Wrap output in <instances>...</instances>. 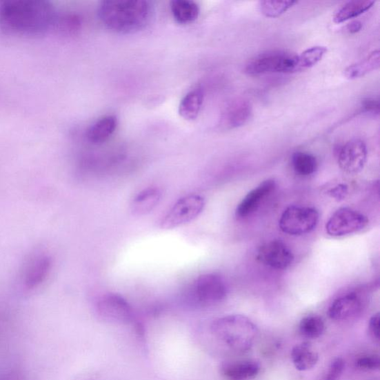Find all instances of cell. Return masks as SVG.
<instances>
[{
  "label": "cell",
  "mask_w": 380,
  "mask_h": 380,
  "mask_svg": "<svg viewBox=\"0 0 380 380\" xmlns=\"http://www.w3.org/2000/svg\"><path fill=\"white\" fill-rule=\"evenodd\" d=\"M194 294L200 303L212 306L221 303L227 298L228 288L225 281L219 275L206 274L197 279Z\"/></svg>",
  "instance_id": "ba28073f"
},
{
  "label": "cell",
  "mask_w": 380,
  "mask_h": 380,
  "mask_svg": "<svg viewBox=\"0 0 380 380\" xmlns=\"http://www.w3.org/2000/svg\"><path fill=\"white\" fill-rule=\"evenodd\" d=\"M58 14L43 0H11L0 7V27L9 34L37 37L54 31Z\"/></svg>",
  "instance_id": "6da1fadb"
},
{
  "label": "cell",
  "mask_w": 380,
  "mask_h": 380,
  "mask_svg": "<svg viewBox=\"0 0 380 380\" xmlns=\"http://www.w3.org/2000/svg\"><path fill=\"white\" fill-rule=\"evenodd\" d=\"M328 194L331 198L337 200H344L348 194V187L345 183H339L334 188L328 190Z\"/></svg>",
  "instance_id": "4dcf8cb0"
},
{
  "label": "cell",
  "mask_w": 380,
  "mask_h": 380,
  "mask_svg": "<svg viewBox=\"0 0 380 380\" xmlns=\"http://www.w3.org/2000/svg\"><path fill=\"white\" fill-rule=\"evenodd\" d=\"M366 143L360 139L346 142L338 152V163L341 169L349 174L361 172L367 160Z\"/></svg>",
  "instance_id": "8fae6325"
},
{
  "label": "cell",
  "mask_w": 380,
  "mask_h": 380,
  "mask_svg": "<svg viewBox=\"0 0 380 380\" xmlns=\"http://www.w3.org/2000/svg\"><path fill=\"white\" fill-rule=\"evenodd\" d=\"M162 191L159 188H148L140 192L131 203V211L134 216L143 217L159 206Z\"/></svg>",
  "instance_id": "2e32d148"
},
{
  "label": "cell",
  "mask_w": 380,
  "mask_h": 380,
  "mask_svg": "<svg viewBox=\"0 0 380 380\" xmlns=\"http://www.w3.org/2000/svg\"><path fill=\"white\" fill-rule=\"evenodd\" d=\"M326 329L323 319L317 316H309L301 319L299 331L301 336L308 339H317L323 334Z\"/></svg>",
  "instance_id": "4316f807"
},
{
  "label": "cell",
  "mask_w": 380,
  "mask_h": 380,
  "mask_svg": "<svg viewBox=\"0 0 380 380\" xmlns=\"http://www.w3.org/2000/svg\"><path fill=\"white\" fill-rule=\"evenodd\" d=\"M295 62V54L279 51L270 52L252 58L246 64L245 72L251 76L294 73Z\"/></svg>",
  "instance_id": "277c9868"
},
{
  "label": "cell",
  "mask_w": 380,
  "mask_h": 380,
  "mask_svg": "<svg viewBox=\"0 0 380 380\" xmlns=\"http://www.w3.org/2000/svg\"><path fill=\"white\" fill-rule=\"evenodd\" d=\"M374 3V1H368V0L350 1L338 10L334 16V21L336 23H342L357 17L368 11Z\"/></svg>",
  "instance_id": "603a6c76"
},
{
  "label": "cell",
  "mask_w": 380,
  "mask_h": 380,
  "mask_svg": "<svg viewBox=\"0 0 380 380\" xmlns=\"http://www.w3.org/2000/svg\"><path fill=\"white\" fill-rule=\"evenodd\" d=\"M154 14V4L148 0H106L99 6L102 23L119 34L143 30L151 23Z\"/></svg>",
  "instance_id": "7a4b0ae2"
},
{
  "label": "cell",
  "mask_w": 380,
  "mask_h": 380,
  "mask_svg": "<svg viewBox=\"0 0 380 380\" xmlns=\"http://www.w3.org/2000/svg\"><path fill=\"white\" fill-rule=\"evenodd\" d=\"M260 369L255 360H241L223 363L221 373L228 380H251L259 374Z\"/></svg>",
  "instance_id": "9a60e30c"
},
{
  "label": "cell",
  "mask_w": 380,
  "mask_h": 380,
  "mask_svg": "<svg viewBox=\"0 0 380 380\" xmlns=\"http://www.w3.org/2000/svg\"><path fill=\"white\" fill-rule=\"evenodd\" d=\"M170 8L174 21L182 25L196 21L200 14L199 6L191 0H174Z\"/></svg>",
  "instance_id": "ffe728a7"
},
{
  "label": "cell",
  "mask_w": 380,
  "mask_h": 380,
  "mask_svg": "<svg viewBox=\"0 0 380 380\" xmlns=\"http://www.w3.org/2000/svg\"><path fill=\"white\" fill-rule=\"evenodd\" d=\"M356 366L366 371H374L379 368V357L376 355L363 356L357 360Z\"/></svg>",
  "instance_id": "f546056e"
},
{
  "label": "cell",
  "mask_w": 380,
  "mask_h": 380,
  "mask_svg": "<svg viewBox=\"0 0 380 380\" xmlns=\"http://www.w3.org/2000/svg\"><path fill=\"white\" fill-rule=\"evenodd\" d=\"M328 52V48L325 46H314L308 48L307 50L296 55L294 72L306 71L317 65Z\"/></svg>",
  "instance_id": "cb8c5ba5"
},
{
  "label": "cell",
  "mask_w": 380,
  "mask_h": 380,
  "mask_svg": "<svg viewBox=\"0 0 380 380\" xmlns=\"http://www.w3.org/2000/svg\"><path fill=\"white\" fill-rule=\"evenodd\" d=\"M345 366L343 359L336 358L330 363L326 372L320 380H338L344 372Z\"/></svg>",
  "instance_id": "f1b7e54d"
},
{
  "label": "cell",
  "mask_w": 380,
  "mask_h": 380,
  "mask_svg": "<svg viewBox=\"0 0 380 380\" xmlns=\"http://www.w3.org/2000/svg\"><path fill=\"white\" fill-rule=\"evenodd\" d=\"M369 334L377 341L379 340L380 336V317L379 314H374L369 321Z\"/></svg>",
  "instance_id": "1f68e13d"
},
{
  "label": "cell",
  "mask_w": 380,
  "mask_h": 380,
  "mask_svg": "<svg viewBox=\"0 0 380 380\" xmlns=\"http://www.w3.org/2000/svg\"><path fill=\"white\" fill-rule=\"evenodd\" d=\"M0 380H30L28 376L19 370H12L0 375Z\"/></svg>",
  "instance_id": "d6a6232c"
},
{
  "label": "cell",
  "mask_w": 380,
  "mask_h": 380,
  "mask_svg": "<svg viewBox=\"0 0 380 380\" xmlns=\"http://www.w3.org/2000/svg\"><path fill=\"white\" fill-rule=\"evenodd\" d=\"M252 114V106L249 101L246 99L234 101L223 112L221 125L227 130L239 128L250 119Z\"/></svg>",
  "instance_id": "4fadbf2b"
},
{
  "label": "cell",
  "mask_w": 380,
  "mask_h": 380,
  "mask_svg": "<svg viewBox=\"0 0 380 380\" xmlns=\"http://www.w3.org/2000/svg\"><path fill=\"white\" fill-rule=\"evenodd\" d=\"M363 109L366 112L371 114H379V101L373 99H367L364 101Z\"/></svg>",
  "instance_id": "836d02e7"
},
{
  "label": "cell",
  "mask_w": 380,
  "mask_h": 380,
  "mask_svg": "<svg viewBox=\"0 0 380 380\" xmlns=\"http://www.w3.org/2000/svg\"><path fill=\"white\" fill-rule=\"evenodd\" d=\"M292 166L295 172L301 177L313 174L318 168L314 155L304 152H297L292 155Z\"/></svg>",
  "instance_id": "d4e9b609"
},
{
  "label": "cell",
  "mask_w": 380,
  "mask_h": 380,
  "mask_svg": "<svg viewBox=\"0 0 380 380\" xmlns=\"http://www.w3.org/2000/svg\"><path fill=\"white\" fill-rule=\"evenodd\" d=\"M97 310L102 319L110 323H128L133 317L128 301L114 294L103 296L97 305Z\"/></svg>",
  "instance_id": "9c48e42d"
},
{
  "label": "cell",
  "mask_w": 380,
  "mask_h": 380,
  "mask_svg": "<svg viewBox=\"0 0 380 380\" xmlns=\"http://www.w3.org/2000/svg\"><path fill=\"white\" fill-rule=\"evenodd\" d=\"M291 359L298 371L306 372L317 365L319 354L310 343L306 342L292 350Z\"/></svg>",
  "instance_id": "ac0fdd59"
},
{
  "label": "cell",
  "mask_w": 380,
  "mask_h": 380,
  "mask_svg": "<svg viewBox=\"0 0 380 380\" xmlns=\"http://www.w3.org/2000/svg\"><path fill=\"white\" fill-rule=\"evenodd\" d=\"M212 333L222 343L237 352L250 350L257 338V326L248 317L230 315L217 319L211 327Z\"/></svg>",
  "instance_id": "3957f363"
},
{
  "label": "cell",
  "mask_w": 380,
  "mask_h": 380,
  "mask_svg": "<svg viewBox=\"0 0 380 380\" xmlns=\"http://www.w3.org/2000/svg\"><path fill=\"white\" fill-rule=\"evenodd\" d=\"M118 121L113 115L103 117L94 122L86 132L88 141L93 144H101L108 141L115 132Z\"/></svg>",
  "instance_id": "e0dca14e"
},
{
  "label": "cell",
  "mask_w": 380,
  "mask_h": 380,
  "mask_svg": "<svg viewBox=\"0 0 380 380\" xmlns=\"http://www.w3.org/2000/svg\"><path fill=\"white\" fill-rule=\"evenodd\" d=\"M276 188V181L268 179L261 183L257 188L251 190L239 204L236 215L239 219L246 218L254 212L261 203Z\"/></svg>",
  "instance_id": "7c38bea8"
},
{
  "label": "cell",
  "mask_w": 380,
  "mask_h": 380,
  "mask_svg": "<svg viewBox=\"0 0 380 380\" xmlns=\"http://www.w3.org/2000/svg\"><path fill=\"white\" fill-rule=\"evenodd\" d=\"M363 308L362 300L354 292L337 298L329 308L331 319L343 321L358 315Z\"/></svg>",
  "instance_id": "5bb4252c"
},
{
  "label": "cell",
  "mask_w": 380,
  "mask_h": 380,
  "mask_svg": "<svg viewBox=\"0 0 380 380\" xmlns=\"http://www.w3.org/2000/svg\"><path fill=\"white\" fill-rule=\"evenodd\" d=\"M319 220L318 211L313 208L290 206L279 220L281 230L290 236H303L313 231Z\"/></svg>",
  "instance_id": "8992f818"
},
{
  "label": "cell",
  "mask_w": 380,
  "mask_h": 380,
  "mask_svg": "<svg viewBox=\"0 0 380 380\" xmlns=\"http://www.w3.org/2000/svg\"><path fill=\"white\" fill-rule=\"evenodd\" d=\"M51 266L50 258L41 257L36 259L27 270L24 279L25 287L32 290L41 285L50 271Z\"/></svg>",
  "instance_id": "d6986e66"
},
{
  "label": "cell",
  "mask_w": 380,
  "mask_h": 380,
  "mask_svg": "<svg viewBox=\"0 0 380 380\" xmlns=\"http://www.w3.org/2000/svg\"><path fill=\"white\" fill-rule=\"evenodd\" d=\"M203 92L199 88L194 89L183 97L179 105V112L186 121L197 119L203 103Z\"/></svg>",
  "instance_id": "44dd1931"
},
{
  "label": "cell",
  "mask_w": 380,
  "mask_h": 380,
  "mask_svg": "<svg viewBox=\"0 0 380 380\" xmlns=\"http://www.w3.org/2000/svg\"><path fill=\"white\" fill-rule=\"evenodd\" d=\"M368 222L364 214L343 208L337 210L330 218L326 229L330 237H343L362 231L368 226Z\"/></svg>",
  "instance_id": "52a82bcc"
},
{
  "label": "cell",
  "mask_w": 380,
  "mask_h": 380,
  "mask_svg": "<svg viewBox=\"0 0 380 380\" xmlns=\"http://www.w3.org/2000/svg\"><path fill=\"white\" fill-rule=\"evenodd\" d=\"M363 27L362 23L358 21L350 22L347 26V30L350 34H355L361 30Z\"/></svg>",
  "instance_id": "e575fe53"
},
{
  "label": "cell",
  "mask_w": 380,
  "mask_h": 380,
  "mask_svg": "<svg viewBox=\"0 0 380 380\" xmlns=\"http://www.w3.org/2000/svg\"><path fill=\"white\" fill-rule=\"evenodd\" d=\"M380 65L379 51L370 54L363 60L349 66L344 75L349 80H355L379 69Z\"/></svg>",
  "instance_id": "7402d4cb"
},
{
  "label": "cell",
  "mask_w": 380,
  "mask_h": 380,
  "mask_svg": "<svg viewBox=\"0 0 380 380\" xmlns=\"http://www.w3.org/2000/svg\"><path fill=\"white\" fill-rule=\"evenodd\" d=\"M81 18L76 14L58 15L54 30L65 36H72L81 31Z\"/></svg>",
  "instance_id": "484cf974"
},
{
  "label": "cell",
  "mask_w": 380,
  "mask_h": 380,
  "mask_svg": "<svg viewBox=\"0 0 380 380\" xmlns=\"http://www.w3.org/2000/svg\"><path fill=\"white\" fill-rule=\"evenodd\" d=\"M297 3V1H261L259 3V8L266 17L276 18L285 14Z\"/></svg>",
  "instance_id": "83f0119b"
},
{
  "label": "cell",
  "mask_w": 380,
  "mask_h": 380,
  "mask_svg": "<svg viewBox=\"0 0 380 380\" xmlns=\"http://www.w3.org/2000/svg\"><path fill=\"white\" fill-rule=\"evenodd\" d=\"M257 259L266 266L285 270L293 264L294 256L286 243L280 240H272L260 247Z\"/></svg>",
  "instance_id": "30bf717a"
},
{
  "label": "cell",
  "mask_w": 380,
  "mask_h": 380,
  "mask_svg": "<svg viewBox=\"0 0 380 380\" xmlns=\"http://www.w3.org/2000/svg\"><path fill=\"white\" fill-rule=\"evenodd\" d=\"M206 207V200L198 194L180 199L163 218L161 228L172 230L196 219Z\"/></svg>",
  "instance_id": "5b68a950"
}]
</instances>
